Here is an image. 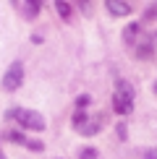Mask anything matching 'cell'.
I'll return each mask as SVG.
<instances>
[{
  "mask_svg": "<svg viewBox=\"0 0 157 159\" xmlns=\"http://www.w3.org/2000/svg\"><path fill=\"white\" fill-rule=\"evenodd\" d=\"M87 104H89V97L87 94H81V97L76 99V110H87Z\"/></svg>",
  "mask_w": 157,
  "mask_h": 159,
  "instance_id": "cell-12",
  "label": "cell"
},
{
  "mask_svg": "<svg viewBox=\"0 0 157 159\" xmlns=\"http://www.w3.org/2000/svg\"><path fill=\"white\" fill-rule=\"evenodd\" d=\"M144 159H157V146L149 149V151H144Z\"/></svg>",
  "mask_w": 157,
  "mask_h": 159,
  "instance_id": "cell-14",
  "label": "cell"
},
{
  "mask_svg": "<svg viewBox=\"0 0 157 159\" xmlns=\"http://www.w3.org/2000/svg\"><path fill=\"white\" fill-rule=\"evenodd\" d=\"M100 123H102V117H87L84 110H76L74 112V128L81 136H94L97 130H100Z\"/></svg>",
  "mask_w": 157,
  "mask_h": 159,
  "instance_id": "cell-3",
  "label": "cell"
},
{
  "mask_svg": "<svg viewBox=\"0 0 157 159\" xmlns=\"http://www.w3.org/2000/svg\"><path fill=\"white\" fill-rule=\"evenodd\" d=\"M0 159H5V157H3V151H0Z\"/></svg>",
  "mask_w": 157,
  "mask_h": 159,
  "instance_id": "cell-16",
  "label": "cell"
},
{
  "mask_svg": "<svg viewBox=\"0 0 157 159\" xmlns=\"http://www.w3.org/2000/svg\"><path fill=\"white\" fill-rule=\"evenodd\" d=\"M78 159H97V149H92V146H84L81 151H78Z\"/></svg>",
  "mask_w": 157,
  "mask_h": 159,
  "instance_id": "cell-11",
  "label": "cell"
},
{
  "mask_svg": "<svg viewBox=\"0 0 157 159\" xmlns=\"http://www.w3.org/2000/svg\"><path fill=\"white\" fill-rule=\"evenodd\" d=\"M155 16H157V5H152V8L147 11V18H155Z\"/></svg>",
  "mask_w": 157,
  "mask_h": 159,
  "instance_id": "cell-15",
  "label": "cell"
},
{
  "mask_svg": "<svg viewBox=\"0 0 157 159\" xmlns=\"http://www.w3.org/2000/svg\"><path fill=\"white\" fill-rule=\"evenodd\" d=\"M113 110L118 115H128L134 110V86L128 81H118L115 94H113Z\"/></svg>",
  "mask_w": 157,
  "mask_h": 159,
  "instance_id": "cell-1",
  "label": "cell"
},
{
  "mask_svg": "<svg viewBox=\"0 0 157 159\" xmlns=\"http://www.w3.org/2000/svg\"><path fill=\"white\" fill-rule=\"evenodd\" d=\"M8 117L16 120L21 128H29V130H45V117L39 112H31V110H24V107H13L8 110Z\"/></svg>",
  "mask_w": 157,
  "mask_h": 159,
  "instance_id": "cell-2",
  "label": "cell"
},
{
  "mask_svg": "<svg viewBox=\"0 0 157 159\" xmlns=\"http://www.w3.org/2000/svg\"><path fill=\"white\" fill-rule=\"evenodd\" d=\"M105 8L113 13V16H128V13H131V5H126V3H115V0H107V3H105Z\"/></svg>",
  "mask_w": 157,
  "mask_h": 159,
  "instance_id": "cell-6",
  "label": "cell"
},
{
  "mask_svg": "<svg viewBox=\"0 0 157 159\" xmlns=\"http://www.w3.org/2000/svg\"><path fill=\"white\" fill-rule=\"evenodd\" d=\"M155 42H157V34H155ZM155 47H157V44H155Z\"/></svg>",
  "mask_w": 157,
  "mask_h": 159,
  "instance_id": "cell-17",
  "label": "cell"
},
{
  "mask_svg": "<svg viewBox=\"0 0 157 159\" xmlns=\"http://www.w3.org/2000/svg\"><path fill=\"white\" fill-rule=\"evenodd\" d=\"M8 141H13V143H26V136L21 133V130H8Z\"/></svg>",
  "mask_w": 157,
  "mask_h": 159,
  "instance_id": "cell-10",
  "label": "cell"
},
{
  "mask_svg": "<svg viewBox=\"0 0 157 159\" xmlns=\"http://www.w3.org/2000/svg\"><path fill=\"white\" fill-rule=\"evenodd\" d=\"M139 34H141V24H128V29L123 31V39H126V42H134Z\"/></svg>",
  "mask_w": 157,
  "mask_h": 159,
  "instance_id": "cell-8",
  "label": "cell"
},
{
  "mask_svg": "<svg viewBox=\"0 0 157 159\" xmlns=\"http://www.w3.org/2000/svg\"><path fill=\"white\" fill-rule=\"evenodd\" d=\"M136 44H139V47H136V55H139L141 60H149V57H152V52H155V44L149 42L147 37H141Z\"/></svg>",
  "mask_w": 157,
  "mask_h": 159,
  "instance_id": "cell-5",
  "label": "cell"
},
{
  "mask_svg": "<svg viewBox=\"0 0 157 159\" xmlns=\"http://www.w3.org/2000/svg\"><path fill=\"white\" fill-rule=\"evenodd\" d=\"M24 81V65L21 63H13L8 70H5V76H3V89L5 91H16L18 86H21Z\"/></svg>",
  "mask_w": 157,
  "mask_h": 159,
  "instance_id": "cell-4",
  "label": "cell"
},
{
  "mask_svg": "<svg viewBox=\"0 0 157 159\" xmlns=\"http://www.w3.org/2000/svg\"><path fill=\"white\" fill-rule=\"evenodd\" d=\"M55 11L60 13L63 18H71V5L65 3V0H58V3H55Z\"/></svg>",
  "mask_w": 157,
  "mask_h": 159,
  "instance_id": "cell-9",
  "label": "cell"
},
{
  "mask_svg": "<svg viewBox=\"0 0 157 159\" xmlns=\"http://www.w3.org/2000/svg\"><path fill=\"white\" fill-rule=\"evenodd\" d=\"M155 91H157V84H155Z\"/></svg>",
  "mask_w": 157,
  "mask_h": 159,
  "instance_id": "cell-18",
  "label": "cell"
},
{
  "mask_svg": "<svg viewBox=\"0 0 157 159\" xmlns=\"http://www.w3.org/2000/svg\"><path fill=\"white\" fill-rule=\"evenodd\" d=\"M21 11H24V16H26V18H34L37 13H39V3H31V0H24V3H21Z\"/></svg>",
  "mask_w": 157,
  "mask_h": 159,
  "instance_id": "cell-7",
  "label": "cell"
},
{
  "mask_svg": "<svg viewBox=\"0 0 157 159\" xmlns=\"http://www.w3.org/2000/svg\"><path fill=\"white\" fill-rule=\"evenodd\" d=\"M26 146H29L31 151H42L45 146H42V141H26Z\"/></svg>",
  "mask_w": 157,
  "mask_h": 159,
  "instance_id": "cell-13",
  "label": "cell"
}]
</instances>
